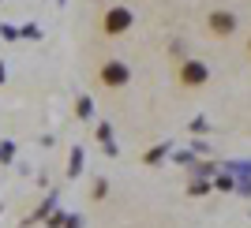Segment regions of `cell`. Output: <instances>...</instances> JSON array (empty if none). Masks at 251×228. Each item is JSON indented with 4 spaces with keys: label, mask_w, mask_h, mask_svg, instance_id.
I'll return each instance as SVG.
<instances>
[{
    "label": "cell",
    "mask_w": 251,
    "mask_h": 228,
    "mask_svg": "<svg viewBox=\"0 0 251 228\" xmlns=\"http://www.w3.org/2000/svg\"><path fill=\"white\" fill-rule=\"evenodd\" d=\"M131 23H135V15L127 8H109L101 15V30L109 34V38H116V34H124V30H131Z\"/></svg>",
    "instance_id": "obj_1"
},
{
    "label": "cell",
    "mask_w": 251,
    "mask_h": 228,
    "mask_svg": "<svg viewBox=\"0 0 251 228\" xmlns=\"http://www.w3.org/2000/svg\"><path fill=\"white\" fill-rule=\"evenodd\" d=\"M127 79H131V71H127L120 60H105V68H101V83L109 86V90H120V86H127Z\"/></svg>",
    "instance_id": "obj_2"
},
{
    "label": "cell",
    "mask_w": 251,
    "mask_h": 228,
    "mask_svg": "<svg viewBox=\"0 0 251 228\" xmlns=\"http://www.w3.org/2000/svg\"><path fill=\"white\" fill-rule=\"evenodd\" d=\"M206 30L214 34V38H229V34L236 30V15H232V11H210Z\"/></svg>",
    "instance_id": "obj_3"
},
{
    "label": "cell",
    "mask_w": 251,
    "mask_h": 228,
    "mask_svg": "<svg viewBox=\"0 0 251 228\" xmlns=\"http://www.w3.org/2000/svg\"><path fill=\"white\" fill-rule=\"evenodd\" d=\"M206 79H210V71H206L202 60H184L180 64V83L184 86H202Z\"/></svg>",
    "instance_id": "obj_4"
},
{
    "label": "cell",
    "mask_w": 251,
    "mask_h": 228,
    "mask_svg": "<svg viewBox=\"0 0 251 228\" xmlns=\"http://www.w3.org/2000/svg\"><path fill=\"white\" fill-rule=\"evenodd\" d=\"M248 49H251V42H248Z\"/></svg>",
    "instance_id": "obj_5"
}]
</instances>
